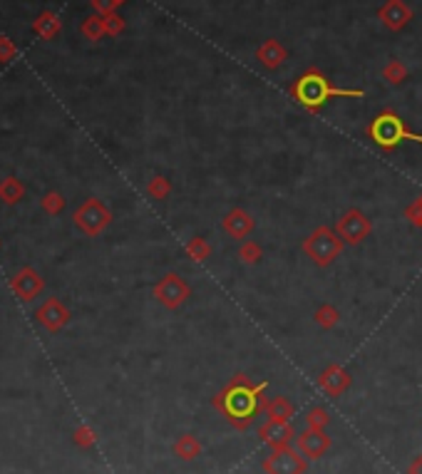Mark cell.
I'll return each instance as SVG.
<instances>
[{"instance_id":"11","label":"cell","mask_w":422,"mask_h":474,"mask_svg":"<svg viewBox=\"0 0 422 474\" xmlns=\"http://www.w3.org/2000/svg\"><path fill=\"white\" fill-rule=\"evenodd\" d=\"M224 231L231 239H239V241L246 239L253 231V216L248 211H244V209H231L224 216Z\"/></svg>"},{"instance_id":"22","label":"cell","mask_w":422,"mask_h":474,"mask_svg":"<svg viewBox=\"0 0 422 474\" xmlns=\"http://www.w3.org/2000/svg\"><path fill=\"white\" fill-rule=\"evenodd\" d=\"M405 216L410 218V224H412V226H420V229H422V197H417L415 202H412L410 207H407Z\"/></svg>"},{"instance_id":"19","label":"cell","mask_w":422,"mask_h":474,"mask_svg":"<svg viewBox=\"0 0 422 474\" xmlns=\"http://www.w3.org/2000/svg\"><path fill=\"white\" fill-rule=\"evenodd\" d=\"M383 77L390 82V85H400V82L407 77V70H405V65H402L400 60H390L388 65H385V70H383Z\"/></svg>"},{"instance_id":"15","label":"cell","mask_w":422,"mask_h":474,"mask_svg":"<svg viewBox=\"0 0 422 474\" xmlns=\"http://www.w3.org/2000/svg\"><path fill=\"white\" fill-rule=\"evenodd\" d=\"M174 452L179 454L181 459H194V457H199V452H202V445H199V440L194 435H184L176 440Z\"/></svg>"},{"instance_id":"13","label":"cell","mask_w":422,"mask_h":474,"mask_svg":"<svg viewBox=\"0 0 422 474\" xmlns=\"http://www.w3.org/2000/svg\"><path fill=\"white\" fill-rule=\"evenodd\" d=\"M256 57L261 60V65H266L269 70H276V67H281L286 62L288 53H286L283 45L276 43V40H266V43L256 50Z\"/></svg>"},{"instance_id":"16","label":"cell","mask_w":422,"mask_h":474,"mask_svg":"<svg viewBox=\"0 0 422 474\" xmlns=\"http://www.w3.org/2000/svg\"><path fill=\"white\" fill-rule=\"evenodd\" d=\"M316 323H318L321 328H325V330H330V328H335L340 323V313H338V308L335 305H321L318 311H316Z\"/></svg>"},{"instance_id":"10","label":"cell","mask_w":422,"mask_h":474,"mask_svg":"<svg viewBox=\"0 0 422 474\" xmlns=\"http://www.w3.org/2000/svg\"><path fill=\"white\" fill-rule=\"evenodd\" d=\"M378 18L385 22V27H390V30H402V27L412 20V11L402 3V0H388V3L380 8Z\"/></svg>"},{"instance_id":"20","label":"cell","mask_w":422,"mask_h":474,"mask_svg":"<svg viewBox=\"0 0 422 474\" xmlns=\"http://www.w3.org/2000/svg\"><path fill=\"white\" fill-rule=\"evenodd\" d=\"M306 420H308V425L316 427V430H323V427L330 422L328 410H323V407H313V410H308Z\"/></svg>"},{"instance_id":"12","label":"cell","mask_w":422,"mask_h":474,"mask_svg":"<svg viewBox=\"0 0 422 474\" xmlns=\"http://www.w3.org/2000/svg\"><path fill=\"white\" fill-rule=\"evenodd\" d=\"M318 385L330 395L346 393L348 387H351V372H348L346 368H340V365H328L323 372H321Z\"/></svg>"},{"instance_id":"1","label":"cell","mask_w":422,"mask_h":474,"mask_svg":"<svg viewBox=\"0 0 422 474\" xmlns=\"http://www.w3.org/2000/svg\"><path fill=\"white\" fill-rule=\"evenodd\" d=\"M266 390V385H253L246 375H236L234 380L226 385L224 393L216 395L214 405L216 410L226 414V420L239 430H246L253 422V414L258 412L261 405V395Z\"/></svg>"},{"instance_id":"4","label":"cell","mask_w":422,"mask_h":474,"mask_svg":"<svg viewBox=\"0 0 422 474\" xmlns=\"http://www.w3.org/2000/svg\"><path fill=\"white\" fill-rule=\"evenodd\" d=\"M343 239L335 234V229L330 226H318V229H313L308 234V239L303 241V251H306V256L311 258L316 266L325 268L335 261V258L343 253Z\"/></svg>"},{"instance_id":"3","label":"cell","mask_w":422,"mask_h":474,"mask_svg":"<svg viewBox=\"0 0 422 474\" xmlns=\"http://www.w3.org/2000/svg\"><path fill=\"white\" fill-rule=\"evenodd\" d=\"M367 137L378 144L383 152H393L400 142H417L422 144V134H412L410 130L405 127V122L395 115L393 109H385L370 122L367 127Z\"/></svg>"},{"instance_id":"23","label":"cell","mask_w":422,"mask_h":474,"mask_svg":"<svg viewBox=\"0 0 422 474\" xmlns=\"http://www.w3.org/2000/svg\"><path fill=\"white\" fill-rule=\"evenodd\" d=\"M407 474H422V454L412 459V464L407 467Z\"/></svg>"},{"instance_id":"17","label":"cell","mask_w":422,"mask_h":474,"mask_svg":"<svg viewBox=\"0 0 422 474\" xmlns=\"http://www.w3.org/2000/svg\"><path fill=\"white\" fill-rule=\"evenodd\" d=\"M187 253L192 261H206L211 256V244L206 239H202V236H197V239H192L187 244Z\"/></svg>"},{"instance_id":"21","label":"cell","mask_w":422,"mask_h":474,"mask_svg":"<svg viewBox=\"0 0 422 474\" xmlns=\"http://www.w3.org/2000/svg\"><path fill=\"white\" fill-rule=\"evenodd\" d=\"M169 179H164V176H154L152 184H149V191H152V197L157 199H164L167 194H169Z\"/></svg>"},{"instance_id":"14","label":"cell","mask_w":422,"mask_h":474,"mask_svg":"<svg viewBox=\"0 0 422 474\" xmlns=\"http://www.w3.org/2000/svg\"><path fill=\"white\" fill-rule=\"evenodd\" d=\"M266 414L271 420H291L293 405L288 403V398H274L271 403H266Z\"/></svg>"},{"instance_id":"18","label":"cell","mask_w":422,"mask_h":474,"mask_svg":"<svg viewBox=\"0 0 422 474\" xmlns=\"http://www.w3.org/2000/svg\"><path fill=\"white\" fill-rule=\"evenodd\" d=\"M261 256H263V251L256 241H244V244L239 246V258H241L244 263H248V266L261 261Z\"/></svg>"},{"instance_id":"7","label":"cell","mask_w":422,"mask_h":474,"mask_svg":"<svg viewBox=\"0 0 422 474\" xmlns=\"http://www.w3.org/2000/svg\"><path fill=\"white\" fill-rule=\"evenodd\" d=\"M154 295H157V300H160L162 305H167V308L174 311V308H179V305L192 295V288H189V284L184 278H179L176 273H169V276H164L160 284H157Z\"/></svg>"},{"instance_id":"6","label":"cell","mask_w":422,"mask_h":474,"mask_svg":"<svg viewBox=\"0 0 422 474\" xmlns=\"http://www.w3.org/2000/svg\"><path fill=\"white\" fill-rule=\"evenodd\" d=\"M306 467V457L291 447H276L263 459V469L269 474H303Z\"/></svg>"},{"instance_id":"8","label":"cell","mask_w":422,"mask_h":474,"mask_svg":"<svg viewBox=\"0 0 422 474\" xmlns=\"http://www.w3.org/2000/svg\"><path fill=\"white\" fill-rule=\"evenodd\" d=\"M296 447L306 459H318L330 449V437L325 435V430L308 427L301 437H296Z\"/></svg>"},{"instance_id":"5","label":"cell","mask_w":422,"mask_h":474,"mask_svg":"<svg viewBox=\"0 0 422 474\" xmlns=\"http://www.w3.org/2000/svg\"><path fill=\"white\" fill-rule=\"evenodd\" d=\"M373 231L370 218L360 211V209H348L343 216L335 221V234L343 239V244L348 246H358L360 241H365Z\"/></svg>"},{"instance_id":"9","label":"cell","mask_w":422,"mask_h":474,"mask_svg":"<svg viewBox=\"0 0 422 474\" xmlns=\"http://www.w3.org/2000/svg\"><path fill=\"white\" fill-rule=\"evenodd\" d=\"M261 440L269 445V447H288V442L293 440V427L291 420H269L266 425L258 430Z\"/></svg>"},{"instance_id":"2","label":"cell","mask_w":422,"mask_h":474,"mask_svg":"<svg viewBox=\"0 0 422 474\" xmlns=\"http://www.w3.org/2000/svg\"><path fill=\"white\" fill-rule=\"evenodd\" d=\"M363 90H340L333 88L325 75H321L318 70H308L298 77L291 85V97L296 99L301 107H306L308 112H318L328 99L333 97H363Z\"/></svg>"}]
</instances>
